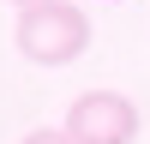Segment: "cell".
Instances as JSON below:
<instances>
[{"instance_id":"cell-2","label":"cell","mask_w":150,"mask_h":144,"mask_svg":"<svg viewBox=\"0 0 150 144\" xmlns=\"http://www.w3.org/2000/svg\"><path fill=\"white\" fill-rule=\"evenodd\" d=\"M66 132H72V144H132L138 138V108L120 90H84L66 108Z\"/></svg>"},{"instance_id":"cell-3","label":"cell","mask_w":150,"mask_h":144,"mask_svg":"<svg viewBox=\"0 0 150 144\" xmlns=\"http://www.w3.org/2000/svg\"><path fill=\"white\" fill-rule=\"evenodd\" d=\"M18 144H72V132L66 126H36V132H24Z\"/></svg>"},{"instance_id":"cell-1","label":"cell","mask_w":150,"mask_h":144,"mask_svg":"<svg viewBox=\"0 0 150 144\" xmlns=\"http://www.w3.org/2000/svg\"><path fill=\"white\" fill-rule=\"evenodd\" d=\"M12 42H18V54L30 66H72L84 54V42H90V18L72 0H36V6L18 12Z\"/></svg>"},{"instance_id":"cell-4","label":"cell","mask_w":150,"mask_h":144,"mask_svg":"<svg viewBox=\"0 0 150 144\" xmlns=\"http://www.w3.org/2000/svg\"><path fill=\"white\" fill-rule=\"evenodd\" d=\"M12 6H18V12H24V6H36V0H12Z\"/></svg>"}]
</instances>
